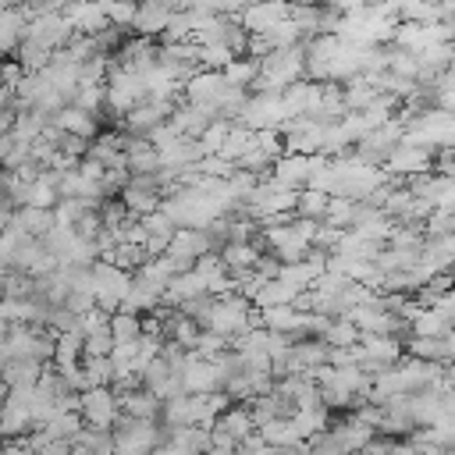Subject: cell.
<instances>
[{"label": "cell", "instance_id": "1", "mask_svg": "<svg viewBox=\"0 0 455 455\" xmlns=\"http://www.w3.org/2000/svg\"><path fill=\"white\" fill-rule=\"evenodd\" d=\"M306 75V46H284V50H274L259 60V78H256V92H284L288 85L302 82Z\"/></svg>", "mask_w": 455, "mask_h": 455}, {"label": "cell", "instance_id": "2", "mask_svg": "<svg viewBox=\"0 0 455 455\" xmlns=\"http://www.w3.org/2000/svg\"><path fill=\"white\" fill-rule=\"evenodd\" d=\"M92 274H96V306L107 309V313H117L132 291V281L135 274L117 267L114 259H96L92 263Z\"/></svg>", "mask_w": 455, "mask_h": 455}, {"label": "cell", "instance_id": "3", "mask_svg": "<svg viewBox=\"0 0 455 455\" xmlns=\"http://www.w3.org/2000/svg\"><path fill=\"white\" fill-rule=\"evenodd\" d=\"M82 416L89 427L100 430H114V423L121 419V395L114 384H92L82 391Z\"/></svg>", "mask_w": 455, "mask_h": 455}, {"label": "cell", "instance_id": "4", "mask_svg": "<svg viewBox=\"0 0 455 455\" xmlns=\"http://www.w3.org/2000/svg\"><path fill=\"white\" fill-rule=\"evenodd\" d=\"M206 252H220L210 228H178V235L167 245V256L178 263V270H192L196 259L206 256Z\"/></svg>", "mask_w": 455, "mask_h": 455}, {"label": "cell", "instance_id": "5", "mask_svg": "<svg viewBox=\"0 0 455 455\" xmlns=\"http://www.w3.org/2000/svg\"><path fill=\"white\" fill-rule=\"evenodd\" d=\"M242 124H249L252 132H267V128H281L288 121V110H284V92H256L249 96L242 117Z\"/></svg>", "mask_w": 455, "mask_h": 455}, {"label": "cell", "instance_id": "6", "mask_svg": "<svg viewBox=\"0 0 455 455\" xmlns=\"http://www.w3.org/2000/svg\"><path fill=\"white\" fill-rule=\"evenodd\" d=\"M75 25L68 21L64 11H43V14H32V25H28V39L43 43L46 50H68V43L75 39Z\"/></svg>", "mask_w": 455, "mask_h": 455}, {"label": "cell", "instance_id": "7", "mask_svg": "<svg viewBox=\"0 0 455 455\" xmlns=\"http://www.w3.org/2000/svg\"><path fill=\"white\" fill-rule=\"evenodd\" d=\"M402 316H409V331H412V338H448V334L455 331V320H451L441 306H419V302H409Z\"/></svg>", "mask_w": 455, "mask_h": 455}, {"label": "cell", "instance_id": "8", "mask_svg": "<svg viewBox=\"0 0 455 455\" xmlns=\"http://www.w3.org/2000/svg\"><path fill=\"white\" fill-rule=\"evenodd\" d=\"M291 14V0H256L249 4L242 14H235L242 21L245 32H270L274 25H281Z\"/></svg>", "mask_w": 455, "mask_h": 455}, {"label": "cell", "instance_id": "9", "mask_svg": "<svg viewBox=\"0 0 455 455\" xmlns=\"http://www.w3.org/2000/svg\"><path fill=\"white\" fill-rule=\"evenodd\" d=\"M437 149L434 146H416V142H398V149L387 156V171L391 174H398V178H412V174H427L430 171V156H434Z\"/></svg>", "mask_w": 455, "mask_h": 455}, {"label": "cell", "instance_id": "10", "mask_svg": "<svg viewBox=\"0 0 455 455\" xmlns=\"http://www.w3.org/2000/svg\"><path fill=\"white\" fill-rule=\"evenodd\" d=\"M68 21L75 25L78 36H96L103 28H110V14H107V0H71L64 7Z\"/></svg>", "mask_w": 455, "mask_h": 455}, {"label": "cell", "instance_id": "11", "mask_svg": "<svg viewBox=\"0 0 455 455\" xmlns=\"http://www.w3.org/2000/svg\"><path fill=\"white\" fill-rule=\"evenodd\" d=\"M231 82L224 78V71H213V68H199L188 82H185V100H192V103H217L220 96H224V89H228Z\"/></svg>", "mask_w": 455, "mask_h": 455}, {"label": "cell", "instance_id": "12", "mask_svg": "<svg viewBox=\"0 0 455 455\" xmlns=\"http://www.w3.org/2000/svg\"><path fill=\"white\" fill-rule=\"evenodd\" d=\"M213 121H217V110H213L210 103H192V100L178 103V107H174V114H171V124H174L178 132L192 135V139H199Z\"/></svg>", "mask_w": 455, "mask_h": 455}, {"label": "cell", "instance_id": "13", "mask_svg": "<svg viewBox=\"0 0 455 455\" xmlns=\"http://www.w3.org/2000/svg\"><path fill=\"white\" fill-rule=\"evenodd\" d=\"M4 224H14L25 238H46L57 228V213L43 210V206H21L18 213H7Z\"/></svg>", "mask_w": 455, "mask_h": 455}, {"label": "cell", "instance_id": "14", "mask_svg": "<svg viewBox=\"0 0 455 455\" xmlns=\"http://www.w3.org/2000/svg\"><path fill=\"white\" fill-rule=\"evenodd\" d=\"M331 437L345 448V451H363L373 437H377V427H370L366 419H359L355 412L348 416V419H341V423H331Z\"/></svg>", "mask_w": 455, "mask_h": 455}, {"label": "cell", "instance_id": "15", "mask_svg": "<svg viewBox=\"0 0 455 455\" xmlns=\"http://www.w3.org/2000/svg\"><path fill=\"white\" fill-rule=\"evenodd\" d=\"M100 114L92 110H82L78 103H68L57 117H53V128H60L64 135H78V139H96L100 135V124H96Z\"/></svg>", "mask_w": 455, "mask_h": 455}, {"label": "cell", "instance_id": "16", "mask_svg": "<svg viewBox=\"0 0 455 455\" xmlns=\"http://www.w3.org/2000/svg\"><path fill=\"white\" fill-rule=\"evenodd\" d=\"M220 259L231 270V277H245L249 270L259 267L263 252H259L256 242H228V245H220Z\"/></svg>", "mask_w": 455, "mask_h": 455}, {"label": "cell", "instance_id": "17", "mask_svg": "<svg viewBox=\"0 0 455 455\" xmlns=\"http://www.w3.org/2000/svg\"><path fill=\"white\" fill-rule=\"evenodd\" d=\"M171 21H174V11H171V7L139 0V14H135L132 28H135L139 36H149V39H153V36H164V32L171 28Z\"/></svg>", "mask_w": 455, "mask_h": 455}, {"label": "cell", "instance_id": "18", "mask_svg": "<svg viewBox=\"0 0 455 455\" xmlns=\"http://www.w3.org/2000/svg\"><path fill=\"white\" fill-rule=\"evenodd\" d=\"M46 363L43 359H32V355H21V359H4V384L7 387H36L39 377H43Z\"/></svg>", "mask_w": 455, "mask_h": 455}, {"label": "cell", "instance_id": "19", "mask_svg": "<svg viewBox=\"0 0 455 455\" xmlns=\"http://www.w3.org/2000/svg\"><path fill=\"white\" fill-rule=\"evenodd\" d=\"M213 427H220L228 437H235L238 444L249 437V434H256L259 427H256V419H252V409L242 402V405H231V409H224L220 416H217V423Z\"/></svg>", "mask_w": 455, "mask_h": 455}, {"label": "cell", "instance_id": "20", "mask_svg": "<svg viewBox=\"0 0 455 455\" xmlns=\"http://www.w3.org/2000/svg\"><path fill=\"white\" fill-rule=\"evenodd\" d=\"M164 409V398H156L149 387H135L121 395V412L124 416H139V419H156Z\"/></svg>", "mask_w": 455, "mask_h": 455}, {"label": "cell", "instance_id": "21", "mask_svg": "<svg viewBox=\"0 0 455 455\" xmlns=\"http://www.w3.org/2000/svg\"><path fill=\"white\" fill-rule=\"evenodd\" d=\"M295 299H299V288H295V284H288L284 277H270V281L256 291L252 306H256V309H270V306H295Z\"/></svg>", "mask_w": 455, "mask_h": 455}, {"label": "cell", "instance_id": "22", "mask_svg": "<svg viewBox=\"0 0 455 455\" xmlns=\"http://www.w3.org/2000/svg\"><path fill=\"white\" fill-rule=\"evenodd\" d=\"M291 423L302 434V441H313L316 434L331 430V409L327 405H313V409H291Z\"/></svg>", "mask_w": 455, "mask_h": 455}, {"label": "cell", "instance_id": "23", "mask_svg": "<svg viewBox=\"0 0 455 455\" xmlns=\"http://www.w3.org/2000/svg\"><path fill=\"white\" fill-rule=\"evenodd\" d=\"M164 430H178V427H192L196 423V409H192V395H174V398H164Z\"/></svg>", "mask_w": 455, "mask_h": 455}, {"label": "cell", "instance_id": "24", "mask_svg": "<svg viewBox=\"0 0 455 455\" xmlns=\"http://www.w3.org/2000/svg\"><path fill=\"white\" fill-rule=\"evenodd\" d=\"M320 338H323L331 348H352V345L363 341V331H359V323H355L352 316H338V320L327 323V331H323Z\"/></svg>", "mask_w": 455, "mask_h": 455}, {"label": "cell", "instance_id": "25", "mask_svg": "<svg viewBox=\"0 0 455 455\" xmlns=\"http://www.w3.org/2000/svg\"><path fill=\"white\" fill-rule=\"evenodd\" d=\"M405 355L430 359V363H451V345H448V338H409Z\"/></svg>", "mask_w": 455, "mask_h": 455}, {"label": "cell", "instance_id": "26", "mask_svg": "<svg viewBox=\"0 0 455 455\" xmlns=\"http://www.w3.org/2000/svg\"><path fill=\"white\" fill-rule=\"evenodd\" d=\"M110 331L117 341H139L146 334V320H142V313L117 309V313H110Z\"/></svg>", "mask_w": 455, "mask_h": 455}, {"label": "cell", "instance_id": "27", "mask_svg": "<svg viewBox=\"0 0 455 455\" xmlns=\"http://www.w3.org/2000/svg\"><path fill=\"white\" fill-rule=\"evenodd\" d=\"M259 434H263V441H267V444H274V448H284V444H299V441H302V434L295 430L291 416H277V419L263 423V427H259Z\"/></svg>", "mask_w": 455, "mask_h": 455}, {"label": "cell", "instance_id": "28", "mask_svg": "<svg viewBox=\"0 0 455 455\" xmlns=\"http://www.w3.org/2000/svg\"><path fill=\"white\" fill-rule=\"evenodd\" d=\"M224 78H228L231 85H242V89L256 85V78H259V57H249V53L235 57V60L224 68Z\"/></svg>", "mask_w": 455, "mask_h": 455}, {"label": "cell", "instance_id": "29", "mask_svg": "<svg viewBox=\"0 0 455 455\" xmlns=\"http://www.w3.org/2000/svg\"><path fill=\"white\" fill-rule=\"evenodd\" d=\"M327 206H331V192H320V188H302V192H299V203H295V217L323 220V217H327Z\"/></svg>", "mask_w": 455, "mask_h": 455}, {"label": "cell", "instance_id": "30", "mask_svg": "<svg viewBox=\"0 0 455 455\" xmlns=\"http://www.w3.org/2000/svg\"><path fill=\"white\" fill-rule=\"evenodd\" d=\"M14 57H18V64H21L25 71H43V68L53 60V50H46V46L36 43V39H25Z\"/></svg>", "mask_w": 455, "mask_h": 455}, {"label": "cell", "instance_id": "31", "mask_svg": "<svg viewBox=\"0 0 455 455\" xmlns=\"http://www.w3.org/2000/svg\"><path fill=\"white\" fill-rule=\"evenodd\" d=\"M355 199H348V196H331V206H327V217H323V224H331V228H352V220H355Z\"/></svg>", "mask_w": 455, "mask_h": 455}, {"label": "cell", "instance_id": "32", "mask_svg": "<svg viewBox=\"0 0 455 455\" xmlns=\"http://www.w3.org/2000/svg\"><path fill=\"white\" fill-rule=\"evenodd\" d=\"M71 103H78L82 110L100 114V110L107 107V85H78L75 96H71Z\"/></svg>", "mask_w": 455, "mask_h": 455}, {"label": "cell", "instance_id": "33", "mask_svg": "<svg viewBox=\"0 0 455 455\" xmlns=\"http://www.w3.org/2000/svg\"><path fill=\"white\" fill-rule=\"evenodd\" d=\"M149 455H188V451H181L178 444H171V441H164V444H156Z\"/></svg>", "mask_w": 455, "mask_h": 455}, {"label": "cell", "instance_id": "34", "mask_svg": "<svg viewBox=\"0 0 455 455\" xmlns=\"http://www.w3.org/2000/svg\"><path fill=\"white\" fill-rule=\"evenodd\" d=\"M71 455H96V451H92V448H85V444H78V441H75V444H71Z\"/></svg>", "mask_w": 455, "mask_h": 455}, {"label": "cell", "instance_id": "35", "mask_svg": "<svg viewBox=\"0 0 455 455\" xmlns=\"http://www.w3.org/2000/svg\"><path fill=\"white\" fill-rule=\"evenodd\" d=\"M114 455H142V451H132V448H114Z\"/></svg>", "mask_w": 455, "mask_h": 455}]
</instances>
